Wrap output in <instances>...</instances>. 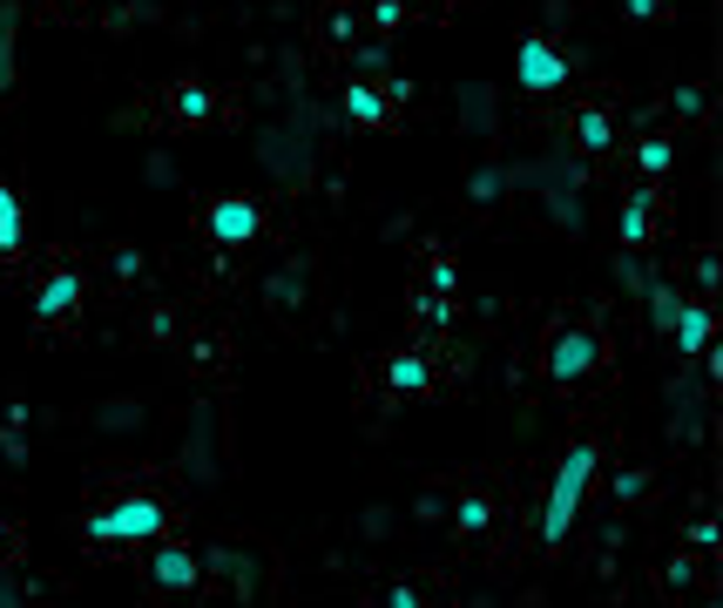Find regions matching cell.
I'll return each mask as SVG.
<instances>
[{"mask_svg": "<svg viewBox=\"0 0 723 608\" xmlns=\"http://www.w3.org/2000/svg\"><path fill=\"white\" fill-rule=\"evenodd\" d=\"M386 608H426V595H420V588H406V582H399V588H386Z\"/></svg>", "mask_w": 723, "mask_h": 608, "instance_id": "obj_20", "label": "cell"}, {"mask_svg": "<svg viewBox=\"0 0 723 608\" xmlns=\"http://www.w3.org/2000/svg\"><path fill=\"white\" fill-rule=\"evenodd\" d=\"M27 243V210H21V196L0 183V257H14Z\"/></svg>", "mask_w": 723, "mask_h": 608, "instance_id": "obj_12", "label": "cell"}, {"mask_svg": "<svg viewBox=\"0 0 723 608\" xmlns=\"http://www.w3.org/2000/svg\"><path fill=\"white\" fill-rule=\"evenodd\" d=\"M0 541H8V520H0Z\"/></svg>", "mask_w": 723, "mask_h": 608, "instance_id": "obj_25", "label": "cell"}, {"mask_svg": "<svg viewBox=\"0 0 723 608\" xmlns=\"http://www.w3.org/2000/svg\"><path fill=\"white\" fill-rule=\"evenodd\" d=\"M601 358H609V345H601L595 324H569V332H554V345H548V379L554 386H582V379L601 372Z\"/></svg>", "mask_w": 723, "mask_h": 608, "instance_id": "obj_3", "label": "cell"}, {"mask_svg": "<svg viewBox=\"0 0 723 608\" xmlns=\"http://www.w3.org/2000/svg\"><path fill=\"white\" fill-rule=\"evenodd\" d=\"M487 527H494V494H487V486H467L460 507H454V535L460 541H480Z\"/></svg>", "mask_w": 723, "mask_h": 608, "instance_id": "obj_10", "label": "cell"}, {"mask_svg": "<svg viewBox=\"0 0 723 608\" xmlns=\"http://www.w3.org/2000/svg\"><path fill=\"white\" fill-rule=\"evenodd\" d=\"M149 588L163 601H190L204 588V561H196L190 541H149Z\"/></svg>", "mask_w": 723, "mask_h": 608, "instance_id": "obj_4", "label": "cell"}, {"mask_svg": "<svg viewBox=\"0 0 723 608\" xmlns=\"http://www.w3.org/2000/svg\"><path fill=\"white\" fill-rule=\"evenodd\" d=\"M575 142H582L588 156H601V149L616 142V115H609V108H582V115H575Z\"/></svg>", "mask_w": 723, "mask_h": 608, "instance_id": "obj_14", "label": "cell"}, {"mask_svg": "<svg viewBox=\"0 0 723 608\" xmlns=\"http://www.w3.org/2000/svg\"><path fill=\"white\" fill-rule=\"evenodd\" d=\"M426 277H433V291H439V298H447V291H454V284H460V271H454V264H447V257H439V264H433V271H426Z\"/></svg>", "mask_w": 723, "mask_h": 608, "instance_id": "obj_21", "label": "cell"}, {"mask_svg": "<svg viewBox=\"0 0 723 608\" xmlns=\"http://www.w3.org/2000/svg\"><path fill=\"white\" fill-rule=\"evenodd\" d=\"M372 21H379V27H386V34H392V27H399V21H406V8H399V0H379V8H372Z\"/></svg>", "mask_w": 723, "mask_h": 608, "instance_id": "obj_23", "label": "cell"}, {"mask_svg": "<svg viewBox=\"0 0 723 608\" xmlns=\"http://www.w3.org/2000/svg\"><path fill=\"white\" fill-rule=\"evenodd\" d=\"M345 115L358 122V129H379V122H386L392 108H386V95H379V89H366V81H352V89H345Z\"/></svg>", "mask_w": 723, "mask_h": 608, "instance_id": "obj_13", "label": "cell"}, {"mask_svg": "<svg viewBox=\"0 0 723 608\" xmlns=\"http://www.w3.org/2000/svg\"><path fill=\"white\" fill-rule=\"evenodd\" d=\"M507 183H514V176H507V162H487V170H473L467 190H473V203H494V196H507Z\"/></svg>", "mask_w": 723, "mask_h": 608, "instance_id": "obj_18", "label": "cell"}, {"mask_svg": "<svg viewBox=\"0 0 723 608\" xmlns=\"http://www.w3.org/2000/svg\"><path fill=\"white\" fill-rule=\"evenodd\" d=\"M650 223H656V196H650V190L622 196V251H635V243H650Z\"/></svg>", "mask_w": 723, "mask_h": 608, "instance_id": "obj_11", "label": "cell"}, {"mask_svg": "<svg viewBox=\"0 0 723 608\" xmlns=\"http://www.w3.org/2000/svg\"><path fill=\"white\" fill-rule=\"evenodd\" d=\"M622 8H629L635 21H656V14H663V0H622Z\"/></svg>", "mask_w": 723, "mask_h": 608, "instance_id": "obj_24", "label": "cell"}, {"mask_svg": "<svg viewBox=\"0 0 723 608\" xmlns=\"http://www.w3.org/2000/svg\"><path fill=\"white\" fill-rule=\"evenodd\" d=\"M386 392H399V399H426V392H433V365H426L420 352H392V358H386Z\"/></svg>", "mask_w": 723, "mask_h": 608, "instance_id": "obj_9", "label": "cell"}, {"mask_svg": "<svg viewBox=\"0 0 723 608\" xmlns=\"http://www.w3.org/2000/svg\"><path fill=\"white\" fill-rule=\"evenodd\" d=\"M163 535H170V507L156 494H136V486L89 514V541H102V548H149Z\"/></svg>", "mask_w": 723, "mask_h": 608, "instance_id": "obj_1", "label": "cell"}, {"mask_svg": "<svg viewBox=\"0 0 723 608\" xmlns=\"http://www.w3.org/2000/svg\"><path fill=\"white\" fill-rule=\"evenodd\" d=\"M588 480H595V446L575 439L569 454H561L554 480H548V507H541V548H569V527L588 501Z\"/></svg>", "mask_w": 723, "mask_h": 608, "instance_id": "obj_2", "label": "cell"}, {"mask_svg": "<svg viewBox=\"0 0 723 608\" xmlns=\"http://www.w3.org/2000/svg\"><path fill=\"white\" fill-rule=\"evenodd\" d=\"M635 170H642V176H669V170H676L669 136H642V142H635Z\"/></svg>", "mask_w": 723, "mask_h": 608, "instance_id": "obj_17", "label": "cell"}, {"mask_svg": "<svg viewBox=\"0 0 723 608\" xmlns=\"http://www.w3.org/2000/svg\"><path fill=\"white\" fill-rule=\"evenodd\" d=\"M74 305H82V271H55L42 291H34V318L42 324H55V318H68Z\"/></svg>", "mask_w": 723, "mask_h": 608, "instance_id": "obj_8", "label": "cell"}, {"mask_svg": "<svg viewBox=\"0 0 723 608\" xmlns=\"http://www.w3.org/2000/svg\"><path fill=\"white\" fill-rule=\"evenodd\" d=\"M514 89H528V95L569 89V55H561L548 34H528V41L514 48Z\"/></svg>", "mask_w": 723, "mask_h": 608, "instance_id": "obj_5", "label": "cell"}, {"mask_svg": "<svg viewBox=\"0 0 723 608\" xmlns=\"http://www.w3.org/2000/svg\"><path fill=\"white\" fill-rule=\"evenodd\" d=\"M0 89H14V14H0Z\"/></svg>", "mask_w": 723, "mask_h": 608, "instance_id": "obj_19", "label": "cell"}, {"mask_svg": "<svg viewBox=\"0 0 723 608\" xmlns=\"http://www.w3.org/2000/svg\"><path fill=\"white\" fill-rule=\"evenodd\" d=\"M642 305H650V324H656V332H669V318H676V284L669 277H642Z\"/></svg>", "mask_w": 723, "mask_h": 608, "instance_id": "obj_16", "label": "cell"}, {"mask_svg": "<svg viewBox=\"0 0 723 608\" xmlns=\"http://www.w3.org/2000/svg\"><path fill=\"white\" fill-rule=\"evenodd\" d=\"M616 494H622V501H642V494H650V473H622Z\"/></svg>", "mask_w": 723, "mask_h": 608, "instance_id": "obj_22", "label": "cell"}, {"mask_svg": "<svg viewBox=\"0 0 723 608\" xmlns=\"http://www.w3.org/2000/svg\"><path fill=\"white\" fill-rule=\"evenodd\" d=\"M210 115H217V95L204 89V81H183V89H176V122H190V129H204Z\"/></svg>", "mask_w": 723, "mask_h": 608, "instance_id": "obj_15", "label": "cell"}, {"mask_svg": "<svg viewBox=\"0 0 723 608\" xmlns=\"http://www.w3.org/2000/svg\"><path fill=\"white\" fill-rule=\"evenodd\" d=\"M710 324H716V318H710V305H703V298L676 305V318H669V339H676V352H682V358H703V352H710Z\"/></svg>", "mask_w": 723, "mask_h": 608, "instance_id": "obj_7", "label": "cell"}, {"mask_svg": "<svg viewBox=\"0 0 723 608\" xmlns=\"http://www.w3.org/2000/svg\"><path fill=\"white\" fill-rule=\"evenodd\" d=\"M257 230H264V210H257L251 196H217L210 217H204V237L223 243V251H230V243H251Z\"/></svg>", "mask_w": 723, "mask_h": 608, "instance_id": "obj_6", "label": "cell"}]
</instances>
